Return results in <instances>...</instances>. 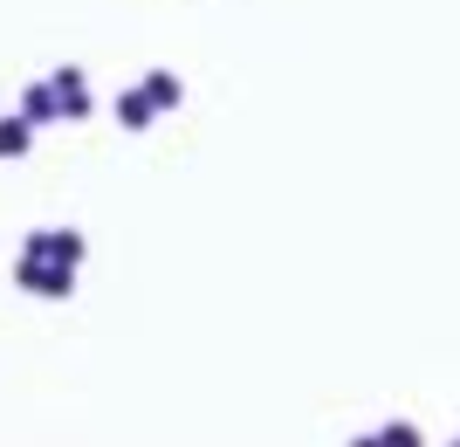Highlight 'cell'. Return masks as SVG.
I'll list each match as a JSON object with an SVG mask.
<instances>
[{
    "mask_svg": "<svg viewBox=\"0 0 460 447\" xmlns=\"http://www.w3.org/2000/svg\"><path fill=\"white\" fill-rule=\"evenodd\" d=\"M179 97H186V90H179V76H152V83H145V103H152V111H172Z\"/></svg>",
    "mask_w": 460,
    "mask_h": 447,
    "instance_id": "cell-1",
    "label": "cell"
},
{
    "mask_svg": "<svg viewBox=\"0 0 460 447\" xmlns=\"http://www.w3.org/2000/svg\"><path fill=\"white\" fill-rule=\"evenodd\" d=\"M117 117H124V124H152V103H145V90H131V97L117 103Z\"/></svg>",
    "mask_w": 460,
    "mask_h": 447,
    "instance_id": "cell-2",
    "label": "cell"
},
{
    "mask_svg": "<svg viewBox=\"0 0 460 447\" xmlns=\"http://www.w3.org/2000/svg\"><path fill=\"white\" fill-rule=\"evenodd\" d=\"M378 447H420V434H412V427H385Z\"/></svg>",
    "mask_w": 460,
    "mask_h": 447,
    "instance_id": "cell-3",
    "label": "cell"
},
{
    "mask_svg": "<svg viewBox=\"0 0 460 447\" xmlns=\"http://www.w3.org/2000/svg\"><path fill=\"white\" fill-rule=\"evenodd\" d=\"M62 103H69V111H83V103H90V97H83V76H62Z\"/></svg>",
    "mask_w": 460,
    "mask_h": 447,
    "instance_id": "cell-4",
    "label": "cell"
},
{
    "mask_svg": "<svg viewBox=\"0 0 460 447\" xmlns=\"http://www.w3.org/2000/svg\"><path fill=\"white\" fill-rule=\"evenodd\" d=\"M358 447H378V441H358Z\"/></svg>",
    "mask_w": 460,
    "mask_h": 447,
    "instance_id": "cell-5",
    "label": "cell"
}]
</instances>
